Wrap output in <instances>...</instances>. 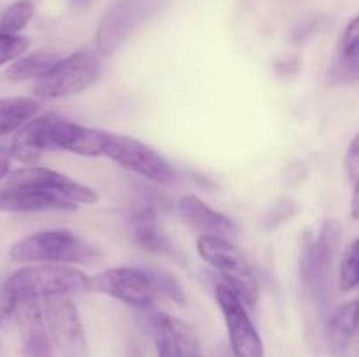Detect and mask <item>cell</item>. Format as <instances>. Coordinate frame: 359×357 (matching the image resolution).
<instances>
[{"label":"cell","instance_id":"7402d4cb","mask_svg":"<svg viewBox=\"0 0 359 357\" xmlns=\"http://www.w3.org/2000/svg\"><path fill=\"white\" fill-rule=\"evenodd\" d=\"M35 6L30 0H18L0 16V34L18 35L34 18Z\"/></svg>","mask_w":359,"mask_h":357},{"label":"cell","instance_id":"e0dca14e","mask_svg":"<svg viewBox=\"0 0 359 357\" xmlns=\"http://www.w3.org/2000/svg\"><path fill=\"white\" fill-rule=\"evenodd\" d=\"M51 119V114H44L41 118H34L30 122L18 130L11 142V154L20 163L34 167L39 163L42 154L48 153L46 144V128Z\"/></svg>","mask_w":359,"mask_h":357},{"label":"cell","instance_id":"603a6c76","mask_svg":"<svg viewBox=\"0 0 359 357\" xmlns=\"http://www.w3.org/2000/svg\"><path fill=\"white\" fill-rule=\"evenodd\" d=\"M339 286L342 293H349L359 286V237L344 252L339 270Z\"/></svg>","mask_w":359,"mask_h":357},{"label":"cell","instance_id":"4dcf8cb0","mask_svg":"<svg viewBox=\"0 0 359 357\" xmlns=\"http://www.w3.org/2000/svg\"><path fill=\"white\" fill-rule=\"evenodd\" d=\"M0 346H2V342H0Z\"/></svg>","mask_w":359,"mask_h":357},{"label":"cell","instance_id":"ba28073f","mask_svg":"<svg viewBox=\"0 0 359 357\" xmlns=\"http://www.w3.org/2000/svg\"><path fill=\"white\" fill-rule=\"evenodd\" d=\"M216 300L226 322L228 338L235 357H263V342L245 310V303L226 282L216 284Z\"/></svg>","mask_w":359,"mask_h":357},{"label":"cell","instance_id":"ffe728a7","mask_svg":"<svg viewBox=\"0 0 359 357\" xmlns=\"http://www.w3.org/2000/svg\"><path fill=\"white\" fill-rule=\"evenodd\" d=\"M39 112V102L28 97L0 98V139L23 128Z\"/></svg>","mask_w":359,"mask_h":357},{"label":"cell","instance_id":"d4e9b609","mask_svg":"<svg viewBox=\"0 0 359 357\" xmlns=\"http://www.w3.org/2000/svg\"><path fill=\"white\" fill-rule=\"evenodd\" d=\"M30 42L23 35L0 34V66L20 58L28 49Z\"/></svg>","mask_w":359,"mask_h":357},{"label":"cell","instance_id":"1f68e13d","mask_svg":"<svg viewBox=\"0 0 359 357\" xmlns=\"http://www.w3.org/2000/svg\"><path fill=\"white\" fill-rule=\"evenodd\" d=\"M193 357H200V356H193Z\"/></svg>","mask_w":359,"mask_h":357},{"label":"cell","instance_id":"cb8c5ba5","mask_svg":"<svg viewBox=\"0 0 359 357\" xmlns=\"http://www.w3.org/2000/svg\"><path fill=\"white\" fill-rule=\"evenodd\" d=\"M147 276H149L151 284H153L154 293H160L163 296L170 298L172 301L179 304L186 303V296L182 287L179 286L177 279H175L172 273L165 272V270H158V268H147L146 270Z\"/></svg>","mask_w":359,"mask_h":357},{"label":"cell","instance_id":"277c9868","mask_svg":"<svg viewBox=\"0 0 359 357\" xmlns=\"http://www.w3.org/2000/svg\"><path fill=\"white\" fill-rule=\"evenodd\" d=\"M344 227L337 219L326 220L318 237H307L300 252V275L305 289L318 301L330 296L332 266L342 241Z\"/></svg>","mask_w":359,"mask_h":357},{"label":"cell","instance_id":"f1b7e54d","mask_svg":"<svg viewBox=\"0 0 359 357\" xmlns=\"http://www.w3.org/2000/svg\"><path fill=\"white\" fill-rule=\"evenodd\" d=\"M91 2H93V0H70V6H72L74 9H86Z\"/></svg>","mask_w":359,"mask_h":357},{"label":"cell","instance_id":"d6986e66","mask_svg":"<svg viewBox=\"0 0 359 357\" xmlns=\"http://www.w3.org/2000/svg\"><path fill=\"white\" fill-rule=\"evenodd\" d=\"M359 77V16L347 23L340 41L339 59L330 70L332 83H346Z\"/></svg>","mask_w":359,"mask_h":357},{"label":"cell","instance_id":"9a60e30c","mask_svg":"<svg viewBox=\"0 0 359 357\" xmlns=\"http://www.w3.org/2000/svg\"><path fill=\"white\" fill-rule=\"evenodd\" d=\"M128 227L133 241L146 252L168 258L177 255L172 240L158 223V210L154 205H142L133 210L128 217Z\"/></svg>","mask_w":359,"mask_h":357},{"label":"cell","instance_id":"6da1fadb","mask_svg":"<svg viewBox=\"0 0 359 357\" xmlns=\"http://www.w3.org/2000/svg\"><path fill=\"white\" fill-rule=\"evenodd\" d=\"M14 262H65L93 265L100 259V248L69 230H48L28 234L11 245L7 252Z\"/></svg>","mask_w":359,"mask_h":357},{"label":"cell","instance_id":"4316f807","mask_svg":"<svg viewBox=\"0 0 359 357\" xmlns=\"http://www.w3.org/2000/svg\"><path fill=\"white\" fill-rule=\"evenodd\" d=\"M11 158H13L11 149H6L4 146H0V181H4L9 175Z\"/></svg>","mask_w":359,"mask_h":357},{"label":"cell","instance_id":"484cf974","mask_svg":"<svg viewBox=\"0 0 359 357\" xmlns=\"http://www.w3.org/2000/svg\"><path fill=\"white\" fill-rule=\"evenodd\" d=\"M344 172H346V177L354 184L359 181V133L347 147L346 158H344Z\"/></svg>","mask_w":359,"mask_h":357},{"label":"cell","instance_id":"8992f818","mask_svg":"<svg viewBox=\"0 0 359 357\" xmlns=\"http://www.w3.org/2000/svg\"><path fill=\"white\" fill-rule=\"evenodd\" d=\"M165 0H116L98 23L95 44L100 55H112L133 31L154 16Z\"/></svg>","mask_w":359,"mask_h":357},{"label":"cell","instance_id":"83f0119b","mask_svg":"<svg viewBox=\"0 0 359 357\" xmlns=\"http://www.w3.org/2000/svg\"><path fill=\"white\" fill-rule=\"evenodd\" d=\"M351 217L354 220H359V181L354 184L353 200H351Z\"/></svg>","mask_w":359,"mask_h":357},{"label":"cell","instance_id":"7a4b0ae2","mask_svg":"<svg viewBox=\"0 0 359 357\" xmlns=\"http://www.w3.org/2000/svg\"><path fill=\"white\" fill-rule=\"evenodd\" d=\"M4 286L18 298L46 300L91 293L90 276L69 265H34L11 273Z\"/></svg>","mask_w":359,"mask_h":357},{"label":"cell","instance_id":"4fadbf2b","mask_svg":"<svg viewBox=\"0 0 359 357\" xmlns=\"http://www.w3.org/2000/svg\"><path fill=\"white\" fill-rule=\"evenodd\" d=\"M20 328L23 352L27 357H53L51 338L44 318V308L41 300L21 298L18 300L16 314H14Z\"/></svg>","mask_w":359,"mask_h":357},{"label":"cell","instance_id":"5bb4252c","mask_svg":"<svg viewBox=\"0 0 359 357\" xmlns=\"http://www.w3.org/2000/svg\"><path fill=\"white\" fill-rule=\"evenodd\" d=\"M154 345L158 357H189L196 356V340L191 328L172 315L158 312L151 317Z\"/></svg>","mask_w":359,"mask_h":357},{"label":"cell","instance_id":"52a82bcc","mask_svg":"<svg viewBox=\"0 0 359 357\" xmlns=\"http://www.w3.org/2000/svg\"><path fill=\"white\" fill-rule=\"evenodd\" d=\"M104 156L118 163L119 167L126 168L147 181L156 182V184H168L177 177L174 167L163 156H160L153 147L146 146L133 136L107 132Z\"/></svg>","mask_w":359,"mask_h":357},{"label":"cell","instance_id":"9c48e42d","mask_svg":"<svg viewBox=\"0 0 359 357\" xmlns=\"http://www.w3.org/2000/svg\"><path fill=\"white\" fill-rule=\"evenodd\" d=\"M91 293L105 294L121 303L135 308H147L153 304L154 289L146 270L118 266L90 276Z\"/></svg>","mask_w":359,"mask_h":357},{"label":"cell","instance_id":"2e32d148","mask_svg":"<svg viewBox=\"0 0 359 357\" xmlns=\"http://www.w3.org/2000/svg\"><path fill=\"white\" fill-rule=\"evenodd\" d=\"M177 209L182 219L200 233L221 238H230L237 233V224L230 217L214 210L196 195L181 196Z\"/></svg>","mask_w":359,"mask_h":357},{"label":"cell","instance_id":"f546056e","mask_svg":"<svg viewBox=\"0 0 359 357\" xmlns=\"http://www.w3.org/2000/svg\"><path fill=\"white\" fill-rule=\"evenodd\" d=\"M128 357H144L140 346L135 345V343H132V345H130V350H128Z\"/></svg>","mask_w":359,"mask_h":357},{"label":"cell","instance_id":"5b68a950","mask_svg":"<svg viewBox=\"0 0 359 357\" xmlns=\"http://www.w3.org/2000/svg\"><path fill=\"white\" fill-rule=\"evenodd\" d=\"M102 72L100 58L90 49H81L63 56L49 74L37 80L34 88L35 97L53 100L81 93L97 83Z\"/></svg>","mask_w":359,"mask_h":357},{"label":"cell","instance_id":"44dd1931","mask_svg":"<svg viewBox=\"0 0 359 357\" xmlns=\"http://www.w3.org/2000/svg\"><path fill=\"white\" fill-rule=\"evenodd\" d=\"M63 56L56 51H37L34 55L18 58L13 65L7 69L6 77L13 83H23V80L42 79L46 74L53 70V66L62 59Z\"/></svg>","mask_w":359,"mask_h":357},{"label":"cell","instance_id":"ac0fdd59","mask_svg":"<svg viewBox=\"0 0 359 357\" xmlns=\"http://www.w3.org/2000/svg\"><path fill=\"white\" fill-rule=\"evenodd\" d=\"M359 328V300H351L335 308L326 326L328 346L335 356H342L349 349Z\"/></svg>","mask_w":359,"mask_h":357},{"label":"cell","instance_id":"8fae6325","mask_svg":"<svg viewBox=\"0 0 359 357\" xmlns=\"http://www.w3.org/2000/svg\"><path fill=\"white\" fill-rule=\"evenodd\" d=\"M6 186H16V188H37L44 191L56 192L77 205H91L98 202V195L88 186L72 181L60 172L49 170L44 167H27L13 172L7 175Z\"/></svg>","mask_w":359,"mask_h":357},{"label":"cell","instance_id":"7c38bea8","mask_svg":"<svg viewBox=\"0 0 359 357\" xmlns=\"http://www.w3.org/2000/svg\"><path fill=\"white\" fill-rule=\"evenodd\" d=\"M44 318L53 342L67 352H79L84 345L83 324L69 296L46 298Z\"/></svg>","mask_w":359,"mask_h":357},{"label":"cell","instance_id":"3957f363","mask_svg":"<svg viewBox=\"0 0 359 357\" xmlns=\"http://www.w3.org/2000/svg\"><path fill=\"white\" fill-rule=\"evenodd\" d=\"M196 251L203 261L219 273L221 280L238 294L245 307L258 303L259 287L251 262L228 238L202 234L196 240Z\"/></svg>","mask_w":359,"mask_h":357},{"label":"cell","instance_id":"30bf717a","mask_svg":"<svg viewBox=\"0 0 359 357\" xmlns=\"http://www.w3.org/2000/svg\"><path fill=\"white\" fill-rule=\"evenodd\" d=\"M105 135L107 132L104 130L88 128L51 114L46 128V144L48 150H65L79 156L97 158L104 156Z\"/></svg>","mask_w":359,"mask_h":357}]
</instances>
